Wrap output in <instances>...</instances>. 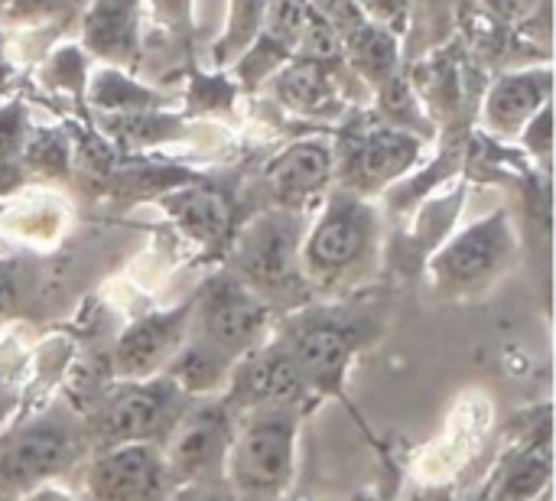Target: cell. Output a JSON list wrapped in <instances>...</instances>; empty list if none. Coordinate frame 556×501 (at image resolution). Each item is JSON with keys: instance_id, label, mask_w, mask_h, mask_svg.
<instances>
[{"instance_id": "cell-1", "label": "cell", "mask_w": 556, "mask_h": 501, "mask_svg": "<svg viewBox=\"0 0 556 501\" xmlns=\"http://www.w3.org/2000/svg\"><path fill=\"white\" fill-rule=\"evenodd\" d=\"M381 222L371 202L349 189H329L316 222L303 231L300 271L309 293H352L378 271Z\"/></svg>"}, {"instance_id": "cell-2", "label": "cell", "mask_w": 556, "mask_h": 501, "mask_svg": "<svg viewBox=\"0 0 556 501\" xmlns=\"http://www.w3.org/2000/svg\"><path fill=\"white\" fill-rule=\"evenodd\" d=\"M303 225L296 212L270 209L254 215L241 231L231 235L228 274L257 293L277 316V306L300 310L313 297L300 271Z\"/></svg>"}, {"instance_id": "cell-3", "label": "cell", "mask_w": 556, "mask_h": 501, "mask_svg": "<svg viewBox=\"0 0 556 501\" xmlns=\"http://www.w3.org/2000/svg\"><path fill=\"white\" fill-rule=\"evenodd\" d=\"M371 329L362 313L345 306H300L274 326V339L290 352L309 398H329L342 391L352 359Z\"/></svg>"}, {"instance_id": "cell-4", "label": "cell", "mask_w": 556, "mask_h": 501, "mask_svg": "<svg viewBox=\"0 0 556 501\" xmlns=\"http://www.w3.org/2000/svg\"><path fill=\"white\" fill-rule=\"evenodd\" d=\"M303 411H254L235 417L225 479L238 501H280L296 469Z\"/></svg>"}, {"instance_id": "cell-5", "label": "cell", "mask_w": 556, "mask_h": 501, "mask_svg": "<svg viewBox=\"0 0 556 501\" xmlns=\"http://www.w3.org/2000/svg\"><path fill=\"white\" fill-rule=\"evenodd\" d=\"M85 421L62 408L46 411L0 440V496L7 501L26 499L85 463Z\"/></svg>"}, {"instance_id": "cell-6", "label": "cell", "mask_w": 556, "mask_h": 501, "mask_svg": "<svg viewBox=\"0 0 556 501\" xmlns=\"http://www.w3.org/2000/svg\"><path fill=\"white\" fill-rule=\"evenodd\" d=\"M518 228L505 209L466 225L430 258V284L443 300L485 297L518 261Z\"/></svg>"}, {"instance_id": "cell-7", "label": "cell", "mask_w": 556, "mask_h": 501, "mask_svg": "<svg viewBox=\"0 0 556 501\" xmlns=\"http://www.w3.org/2000/svg\"><path fill=\"white\" fill-rule=\"evenodd\" d=\"M189 401L192 398H186L166 375L147 381H114L85 417L88 453L127 443L163 447Z\"/></svg>"}, {"instance_id": "cell-8", "label": "cell", "mask_w": 556, "mask_h": 501, "mask_svg": "<svg viewBox=\"0 0 556 501\" xmlns=\"http://www.w3.org/2000/svg\"><path fill=\"white\" fill-rule=\"evenodd\" d=\"M277 326L274 310L251 293L228 271L208 277L189 300V339L208 346L228 362H241L248 352L264 346Z\"/></svg>"}, {"instance_id": "cell-9", "label": "cell", "mask_w": 556, "mask_h": 501, "mask_svg": "<svg viewBox=\"0 0 556 501\" xmlns=\"http://www.w3.org/2000/svg\"><path fill=\"white\" fill-rule=\"evenodd\" d=\"M235 434V414L222 398L189 401L176 427L160 447L169 492L225 476V460Z\"/></svg>"}, {"instance_id": "cell-10", "label": "cell", "mask_w": 556, "mask_h": 501, "mask_svg": "<svg viewBox=\"0 0 556 501\" xmlns=\"http://www.w3.org/2000/svg\"><path fill=\"white\" fill-rule=\"evenodd\" d=\"M222 401L235 417L254 411H303L309 401L306 381L293 365L290 352L274 339L248 352L228 375Z\"/></svg>"}, {"instance_id": "cell-11", "label": "cell", "mask_w": 556, "mask_h": 501, "mask_svg": "<svg viewBox=\"0 0 556 501\" xmlns=\"http://www.w3.org/2000/svg\"><path fill=\"white\" fill-rule=\"evenodd\" d=\"M81 486L88 501H163L169 496L160 447L127 443L85 456Z\"/></svg>"}, {"instance_id": "cell-12", "label": "cell", "mask_w": 556, "mask_h": 501, "mask_svg": "<svg viewBox=\"0 0 556 501\" xmlns=\"http://www.w3.org/2000/svg\"><path fill=\"white\" fill-rule=\"evenodd\" d=\"M186 333H189V300L173 310L134 320L114 342V355H111L114 381L160 378L173 362V355L179 352V346L186 342Z\"/></svg>"}, {"instance_id": "cell-13", "label": "cell", "mask_w": 556, "mask_h": 501, "mask_svg": "<svg viewBox=\"0 0 556 501\" xmlns=\"http://www.w3.org/2000/svg\"><path fill=\"white\" fill-rule=\"evenodd\" d=\"M420 160V137L407 127H371L349 143L342 156V189L371 196L397 183Z\"/></svg>"}, {"instance_id": "cell-14", "label": "cell", "mask_w": 556, "mask_h": 501, "mask_svg": "<svg viewBox=\"0 0 556 501\" xmlns=\"http://www.w3.org/2000/svg\"><path fill=\"white\" fill-rule=\"evenodd\" d=\"M332 176H336V150L319 137L290 143L264 170L274 202L283 212H296V215H303L309 205L329 196Z\"/></svg>"}, {"instance_id": "cell-15", "label": "cell", "mask_w": 556, "mask_h": 501, "mask_svg": "<svg viewBox=\"0 0 556 501\" xmlns=\"http://www.w3.org/2000/svg\"><path fill=\"white\" fill-rule=\"evenodd\" d=\"M551 104V72L502 75L485 98V127L498 137H518Z\"/></svg>"}, {"instance_id": "cell-16", "label": "cell", "mask_w": 556, "mask_h": 501, "mask_svg": "<svg viewBox=\"0 0 556 501\" xmlns=\"http://www.w3.org/2000/svg\"><path fill=\"white\" fill-rule=\"evenodd\" d=\"M551 476H554L551 424L544 421L534 437H528L502 460L495 479L485 486L489 501H544L551 492Z\"/></svg>"}, {"instance_id": "cell-17", "label": "cell", "mask_w": 556, "mask_h": 501, "mask_svg": "<svg viewBox=\"0 0 556 501\" xmlns=\"http://www.w3.org/2000/svg\"><path fill=\"white\" fill-rule=\"evenodd\" d=\"M163 209L199 245H222L231 235V205L208 186H189L163 196Z\"/></svg>"}, {"instance_id": "cell-18", "label": "cell", "mask_w": 556, "mask_h": 501, "mask_svg": "<svg viewBox=\"0 0 556 501\" xmlns=\"http://www.w3.org/2000/svg\"><path fill=\"white\" fill-rule=\"evenodd\" d=\"M277 98L296 111V114H309V117H329L342 108L336 82L329 78L323 62H293L283 72H277Z\"/></svg>"}, {"instance_id": "cell-19", "label": "cell", "mask_w": 556, "mask_h": 501, "mask_svg": "<svg viewBox=\"0 0 556 501\" xmlns=\"http://www.w3.org/2000/svg\"><path fill=\"white\" fill-rule=\"evenodd\" d=\"M85 42L108 59H127L137 42V3L98 0L85 20Z\"/></svg>"}, {"instance_id": "cell-20", "label": "cell", "mask_w": 556, "mask_h": 501, "mask_svg": "<svg viewBox=\"0 0 556 501\" xmlns=\"http://www.w3.org/2000/svg\"><path fill=\"white\" fill-rule=\"evenodd\" d=\"M342 52L352 59V65L368 82L384 85L388 78H394V68H397V36H391L388 29L362 20L358 26H352L342 36Z\"/></svg>"}, {"instance_id": "cell-21", "label": "cell", "mask_w": 556, "mask_h": 501, "mask_svg": "<svg viewBox=\"0 0 556 501\" xmlns=\"http://www.w3.org/2000/svg\"><path fill=\"white\" fill-rule=\"evenodd\" d=\"M33 274L20 261H0V320L16 316L26 306Z\"/></svg>"}, {"instance_id": "cell-22", "label": "cell", "mask_w": 556, "mask_h": 501, "mask_svg": "<svg viewBox=\"0 0 556 501\" xmlns=\"http://www.w3.org/2000/svg\"><path fill=\"white\" fill-rule=\"evenodd\" d=\"M362 16L381 29H388L391 36L407 29V16H410V0H355Z\"/></svg>"}, {"instance_id": "cell-23", "label": "cell", "mask_w": 556, "mask_h": 501, "mask_svg": "<svg viewBox=\"0 0 556 501\" xmlns=\"http://www.w3.org/2000/svg\"><path fill=\"white\" fill-rule=\"evenodd\" d=\"M163 501H238L228 479L218 476V479H205V483H195V486H182V489H173Z\"/></svg>"}, {"instance_id": "cell-24", "label": "cell", "mask_w": 556, "mask_h": 501, "mask_svg": "<svg viewBox=\"0 0 556 501\" xmlns=\"http://www.w3.org/2000/svg\"><path fill=\"white\" fill-rule=\"evenodd\" d=\"M482 7H489L495 16H502V20H511V23H521V20H528V16H534L538 13V7L544 3V0H479Z\"/></svg>"}, {"instance_id": "cell-25", "label": "cell", "mask_w": 556, "mask_h": 501, "mask_svg": "<svg viewBox=\"0 0 556 501\" xmlns=\"http://www.w3.org/2000/svg\"><path fill=\"white\" fill-rule=\"evenodd\" d=\"M72 0H13V13L23 16H46V13H59L65 10Z\"/></svg>"}, {"instance_id": "cell-26", "label": "cell", "mask_w": 556, "mask_h": 501, "mask_svg": "<svg viewBox=\"0 0 556 501\" xmlns=\"http://www.w3.org/2000/svg\"><path fill=\"white\" fill-rule=\"evenodd\" d=\"M466 501H489V489H482L479 496H472V499H466Z\"/></svg>"}, {"instance_id": "cell-27", "label": "cell", "mask_w": 556, "mask_h": 501, "mask_svg": "<svg viewBox=\"0 0 556 501\" xmlns=\"http://www.w3.org/2000/svg\"><path fill=\"white\" fill-rule=\"evenodd\" d=\"M0 78H3V55H0Z\"/></svg>"}]
</instances>
